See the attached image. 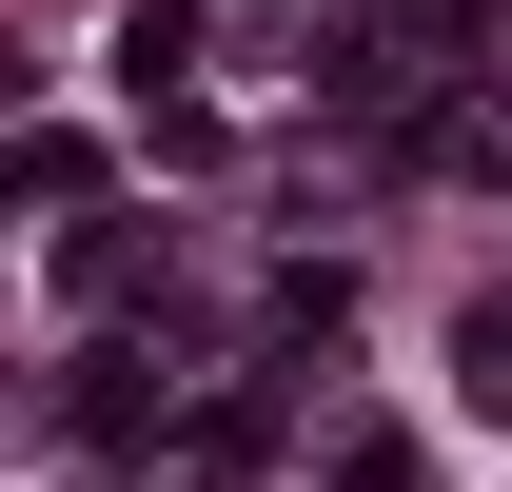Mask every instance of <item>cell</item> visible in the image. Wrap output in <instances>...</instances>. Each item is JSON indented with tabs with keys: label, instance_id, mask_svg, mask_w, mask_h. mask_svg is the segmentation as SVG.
Segmentation results:
<instances>
[{
	"label": "cell",
	"instance_id": "1",
	"mask_svg": "<svg viewBox=\"0 0 512 492\" xmlns=\"http://www.w3.org/2000/svg\"><path fill=\"white\" fill-rule=\"evenodd\" d=\"M453 374H473V414H512V296H493V315H453Z\"/></svg>",
	"mask_w": 512,
	"mask_h": 492
},
{
	"label": "cell",
	"instance_id": "2",
	"mask_svg": "<svg viewBox=\"0 0 512 492\" xmlns=\"http://www.w3.org/2000/svg\"><path fill=\"white\" fill-rule=\"evenodd\" d=\"M335 492H434V473H414L394 433H355V453H335Z\"/></svg>",
	"mask_w": 512,
	"mask_h": 492
}]
</instances>
